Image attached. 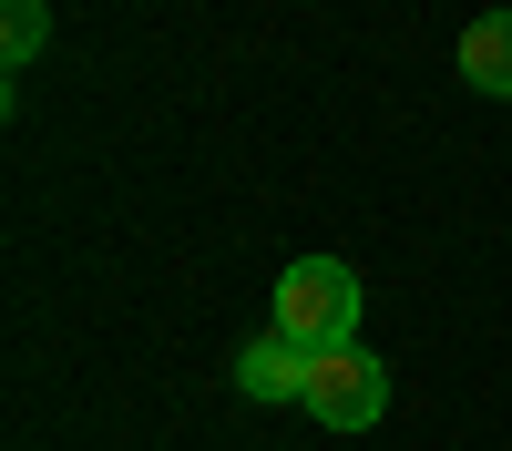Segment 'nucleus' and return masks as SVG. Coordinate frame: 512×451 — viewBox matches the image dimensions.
Instances as JSON below:
<instances>
[{
    "mask_svg": "<svg viewBox=\"0 0 512 451\" xmlns=\"http://www.w3.org/2000/svg\"><path fill=\"white\" fill-rule=\"evenodd\" d=\"M277 328L297 349H349L359 339V277L338 267V257H297L277 277Z\"/></svg>",
    "mask_w": 512,
    "mask_h": 451,
    "instance_id": "1",
    "label": "nucleus"
},
{
    "mask_svg": "<svg viewBox=\"0 0 512 451\" xmlns=\"http://www.w3.org/2000/svg\"><path fill=\"white\" fill-rule=\"evenodd\" d=\"M308 421H328V431H379V421H390V359H369L359 339H349V349H318V359H308Z\"/></svg>",
    "mask_w": 512,
    "mask_h": 451,
    "instance_id": "2",
    "label": "nucleus"
},
{
    "mask_svg": "<svg viewBox=\"0 0 512 451\" xmlns=\"http://www.w3.org/2000/svg\"><path fill=\"white\" fill-rule=\"evenodd\" d=\"M308 359H318V349H297L287 328H267V339L236 349V390H246V400H308Z\"/></svg>",
    "mask_w": 512,
    "mask_h": 451,
    "instance_id": "3",
    "label": "nucleus"
},
{
    "mask_svg": "<svg viewBox=\"0 0 512 451\" xmlns=\"http://www.w3.org/2000/svg\"><path fill=\"white\" fill-rule=\"evenodd\" d=\"M461 82L472 93H512V11H482L461 31Z\"/></svg>",
    "mask_w": 512,
    "mask_h": 451,
    "instance_id": "4",
    "label": "nucleus"
},
{
    "mask_svg": "<svg viewBox=\"0 0 512 451\" xmlns=\"http://www.w3.org/2000/svg\"><path fill=\"white\" fill-rule=\"evenodd\" d=\"M41 41H52V11H41V0H0V52L41 62Z\"/></svg>",
    "mask_w": 512,
    "mask_h": 451,
    "instance_id": "5",
    "label": "nucleus"
}]
</instances>
